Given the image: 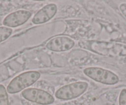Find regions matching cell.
I'll return each instance as SVG.
<instances>
[{
    "instance_id": "obj_1",
    "label": "cell",
    "mask_w": 126,
    "mask_h": 105,
    "mask_svg": "<svg viewBox=\"0 0 126 105\" xmlns=\"http://www.w3.org/2000/svg\"><path fill=\"white\" fill-rule=\"evenodd\" d=\"M37 71H27L14 77L7 87L6 90L10 94H15L25 90L36 82L40 77Z\"/></svg>"
},
{
    "instance_id": "obj_2",
    "label": "cell",
    "mask_w": 126,
    "mask_h": 105,
    "mask_svg": "<svg viewBox=\"0 0 126 105\" xmlns=\"http://www.w3.org/2000/svg\"><path fill=\"white\" fill-rule=\"evenodd\" d=\"M83 73L94 81L105 85H114L119 82V77L112 71L98 67H90L83 70Z\"/></svg>"
},
{
    "instance_id": "obj_3",
    "label": "cell",
    "mask_w": 126,
    "mask_h": 105,
    "mask_svg": "<svg viewBox=\"0 0 126 105\" xmlns=\"http://www.w3.org/2000/svg\"><path fill=\"white\" fill-rule=\"evenodd\" d=\"M88 84L85 82H76L59 88L55 93V96L62 100H71L81 96L85 92Z\"/></svg>"
},
{
    "instance_id": "obj_4",
    "label": "cell",
    "mask_w": 126,
    "mask_h": 105,
    "mask_svg": "<svg viewBox=\"0 0 126 105\" xmlns=\"http://www.w3.org/2000/svg\"><path fill=\"white\" fill-rule=\"evenodd\" d=\"M24 99L42 105H48L54 102V98L47 91L35 88H29L22 91Z\"/></svg>"
},
{
    "instance_id": "obj_5",
    "label": "cell",
    "mask_w": 126,
    "mask_h": 105,
    "mask_svg": "<svg viewBox=\"0 0 126 105\" xmlns=\"http://www.w3.org/2000/svg\"><path fill=\"white\" fill-rule=\"evenodd\" d=\"M31 16L32 13L29 11H17L7 15L3 20V24L7 27H19L27 22Z\"/></svg>"
},
{
    "instance_id": "obj_6",
    "label": "cell",
    "mask_w": 126,
    "mask_h": 105,
    "mask_svg": "<svg viewBox=\"0 0 126 105\" xmlns=\"http://www.w3.org/2000/svg\"><path fill=\"white\" fill-rule=\"evenodd\" d=\"M75 45L74 41L67 37H57L48 41L47 43V49L55 52L67 51Z\"/></svg>"
},
{
    "instance_id": "obj_7",
    "label": "cell",
    "mask_w": 126,
    "mask_h": 105,
    "mask_svg": "<svg viewBox=\"0 0 126 105\" xmlns=\"http://www.w3.org/2000/svg\"><path fill=\"white\" fill-rule=\"evenodd\" d=\"M58 7L55 4H47L38 11L33 16L32 22L34 24H42L47 22L56 15Z\"/></svg>"
},
{
    "instance_id": "obj_8",
    "label": "cell",
    "mask_w": 126,
    "mask_h": 105,
    "mask_svg": "<svg viewBox=\"0 0 126 105\" xmlns=\"http://www.w3.org/2000/svg\"><path fill=\"white\" fill-rule=\"evenodd\" d=\"M0 105H9L8 91L1 84H0Z\"/></svg>"
},
{
    "instance_id": "obj_9",
    "label": "cell",
    "mask_w": 126,
    "mask_h": 105,
    "mask_svg": "<svg viewBox=\"0 0 126 105\" xmlns=\"http://www.w3.org/2000/svg\"><path fill=\"white\" fill-rule=\"evenodd\" d=\"M13 33V29L7 27H0V43L6 40Z\"/></svg>"
},
{
    "instance_id": "obj_10",
    "label": "cell",
    "mask_w": 126,
    "mask_h": 105,
    "mask_svg": "<svg viewBox=\"0 0 126 105\" xmlns=\"http://www.w3.org/2000/svg\"><path fill=\"white\" fill-rule=\"evenodd\" d=\"M119 105H126V89H124L121 91L119 98Z\"/></svg>"
},
{
    "instance_id": "obj_11",
    "label": "cell",
    "mask_w": 126,
    "mask_h": 105,
    "mask_svg": "<svg viewBox=\"0 0 126 105\" xmlns=\"http://www.w3.org/2000/svg\"><path fill=\"white\" fill-rule=\"evenodd\" d=\"M74 105V104H73L72 103L69 102V103H66L64 104V105Z\"/></svg>"
},
{
    "instance_id": "obj_12",
    "label": "cell",
    "mask_w": 126,
    "mask_h": 105,
    "mask_svg": "<svg viewBox=\"0 0 126 105\" xmlns=\"http://www.w3.org/2000/svg\"><path fill=\"white\" fill-rule=\"evenodd\" d=\"M2 80H3V78H2V76L0 75V82L2 81Z\"/></svg>"
}]
</instances>
